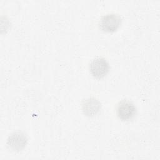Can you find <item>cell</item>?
I'll return each instance as SVG.
<instances>
[{"label": "cell", "instance_id": "3", "mask_svg": "<svg viewBox=\"0 0 160 160\" xmlns=\"http://www.w3.org/2000/svg\"><path fill=\"white\" fill-rule=\"evenodd\" d=\"M27 144V136L21 131L12 132L9 136L7 139V145L8 148L14 152H19L23 150Z\"/></svg>", "mask_w": 160, "mask_h": 160}, {"label": "cell", "instance_id": "2", "mask_svg": "<svg viewBox=\"0 0 160 160\" xmlns=\"http://www.w3.org/2000/svg\"><path fill=\"white\" fill-rule=\"evenodd\" d=\"M121 21V18L118 14L114 13L107 14L101 18L99 26L104 32H114L120 27Z\"/></svg>", "mask_w": 160, "mask_h": 160}, {"label": "cell", "instance_id": "5", "mask_svg": "<svg viewBox=\"0 0 160 160\" xmlns=\"http://www.w3.org/2000/svg\"><path fill=\"white\" fill-rule=\"evenodd\" d=\"M101 102L94 98H89L84 100L82 104V111L88 117L96 116L101 109Z\"/></svg>", "mask_w": 160, "mask_h": 160}, {"label": "cell", "instance_id": "1", "mask_svg": "<svg viewBox=\"0 0 160 160\" xmlns=\"http://www.w3.org/2000/svg\"><path fill=\"white\" fill-rule=\"evenodd\" d=\"M136 108L135 105L129 100H122L117 105L116 114L119 119L124 121H128L136 114Z\"/></svg>", "mask_w": 160, "mask_h": 160}, {"label": "cell", "instance_id": "4", "mask_svg": "<svg viewBox=\"0 0 160 160\" xmlns=\"http://www.w3.org/2000/svg\"><path fill=\"white\" fill-rule=\"evenodd\" d=\"M89 70L93 77L97 79L102 78L109 72V63L103 58H96L91 62Z\"/></svg>", "mask_w": 160, "mask_h": 160}]
</instances>
